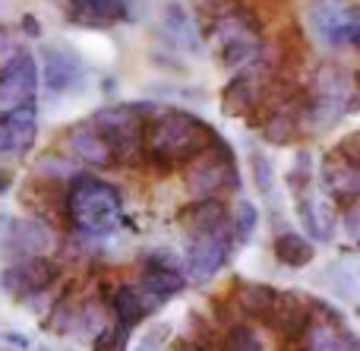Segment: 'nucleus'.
I'll list each match as a JSON object with an SVG mask.
<instances>
[{"mask_svg":"<svg viewBox=\"0 0 360 351\" xmlns=\"http://www.w3.org/2000/svg\"><path fill=\"white\" fill-rule=\"evenodd\" d=\"M111 310H114V317H117V323H124L127 329H136L139 323L149 317V310L143 307V301H139V295H136L133 285H124V288L114 291Z\"/></svg>","mask_w":360,"mask_h":351,"instance_id":"393cba45","label":"nucleus"},{"mask_svg":"<svg viewBox=\"0 0 360 351\" xmlns=\"http://www.w3.org/2000/svg\"><path fill=\"white\" fill-rule=\"evenodd\" d=\"M300 108L297 105H278L272 114L266 117V124H262V136L269 139L272 146H285V143H291L294 136L300 133Z\"/></svg>","mask_w":360,"mask_h":351,"instance_id":"4be33fe9","label":"nucleus"},{"mask_svg":"<svg viewBox=\"0 0 360 351\" xmlns=\"http://www.w3.org/2000/svg\"><path fill=\"white\" fill-rule=\"evenodd\" d=\"M6 187H10V174H6V171H0V196L6 193Z\"/></svg>","mask_w":360,"mask_h":351,"instance_id":"79ce46f5","label":"nucleus"},{"mask_svg":"<svg viewBox=\"0 0 360 351\" xmlns=\"http://www.w3.org/2000/svg\"><path fill=\"white\" fill-rule=\"evenodd\" d=\"M269 79H272V63L266 60L262 54H256L250 63H243L240 70L234 73V79L224 86L221 92V111L228 117H243L256 108V101L262 98Z\"/></svg>","mask_w":360,"mask_h":351,"instance_id":"39448f33","label":"nucleus"},{"mask_svg":"<svg viewBox=\"0 0 360 351\" xmlns=\"http://www.w3.org/2000/svg\"><path fill=\"white\" fill-rule=\"evenodd\" d=\"M6 342H13L19 348H29V339H22V333H6Z\"/></svg>","mask_w":360,"mask_h":351,"instance_id":"a19ab883","label":"nucleus"},{"mask_svg":"<svg viewBox=\"0 0 360 351\" xmlns=\"http://www.w3.org/2000/svg\"><path fill=\"white\" fill-rule=\"evenodd\" d=\"M54 241H57L54 231H51L41 219H10L0 247H4L13 260L16 257H41V253H51Z\"/></svg>","mask_w":360,"mask_h":351,"instance_id":"9d476101","label":"nucleus"},{"mask_svg":"<svg viewBox=\"0 0 360 351\" xmlns=\"http://www.w3.org/2000/svg\"><path fill=\"white\" fill-rule=\"evenodd\" d=\"M218 54H221V63L228 70H240L243 63H250L256 54H259V42H256V38L231 42V44H224V48H218Z\"/></svg>","mask_w":360,"mask_h":351,"instance_id":"c85d7f7f","label":"nucleus"},{"mask_svg":"<svg viewBox=\"0 0 360 351\" xmlns=\"http://www.w3.org/2000/svg\"><path fill=\"white\" fill-rule=\"evenodd\" d=\"M332 152H335V155H342L345 162L357 165V158H360V152H357V133H351V136H345L342 143H338Z\"/></svg>","mask_w":360,"mask_h":351,"instance_id":"c9c22d12","label":"nucleus"},{"mask_svg":"<svg viewBox=\"0 0 360 351\" xmlns=\"http://www.w3.org/2000/svg\"><path fill=\"white\" fill-rule=\"evenodd\" d=\"M133 288H136L143 307L149 310V314H155V310H162L171 298H177L180 291L186 288V279L180 276L177 269H146L143 279H139Z\"/></svg>","mask_w":360,"mask_h":351,"instance_id":"ddd939ff","label":"nucleus"},{"mask_svg":"<svg viewBox=\"0 0 360 351\" xmlns=\"http://www.w3.org/2000/svg\"><path fill=\"white\" fill-rule=\"evenodd\" d=\"M143 263H146V269H177L180 272V257L174 250H168V247L143 253Z\"/></svg>","mask_w":360,"mask_h":351,"instance_id":"72a5a7b5","label":"nucleus"},{"mask_svg":"<svg viewBox=\"0 0 360 351\" xmlns=\"http://www.w3.org/2000/svg\"><path fill=\"white\" fill-rule=\"evenodd\" d=\"M193 13H196L199 19H221L228 16V13H234L237 6H240V0H190Z\"/></svg>","mask_w":360,"mask_h":351,"instance_id":"473e14b6","label":"nucleus"},{"mask_svg":"<svg viewBox=\"0 0 360 351\" xmlns=\"http://www.w3.org/2000/svg\"><path fill=\"white\" fill-rule=\"evenodd\" d=\"M256 225H259V209L250 200H240L234 206V215H231V238H234V247L250 244V238L256 234Z\"/></svg>","mask_w":360,"mask_h":351,"instance_id":"a878e982","label":"nucleus"},{"mask_svg":"<svg viewBox=\"0 0 360 351\" xmlns=\"http://www.w3.org/2000/svg\"><path fill=\"white\" fill-rule=\"evenodd\" d=\"M319 177H323V187L329 190L332 196H342V200H354L360 193V168L351 162H345L342 155L332 152L329 158L319 168Z\"/></svg>","mask_w":360,"mask_h":351,"instance_id":"f3484780","label":"nucleus"},{"mask_svg":"<svg viewBox=\"0 0 360 351\" xmlns=\"http://www.w3.org/2000/svg\"><path fill=\"white\" fill-rule=\"evenodd\" d=\"M168 351H202V348H199L196 342H190V339H177V342H174V345H171Z\"/></svg>","mask_w":360,"mask_h":351,"instance_id":"58836bf2","label":"nucleus"},{"mask_svg":"<svg viewBox=\"0 0 360 351\" xmlns=\"http://www.w3.org/2000/svg\"><path fill=\"white\" fill-rule=\"evenodd\" d=\"M313 89H316L319 101H332L338 108H348L354 101V76L345 63L326 60L313 76Z\"/></svg>","mask_w":360,"mask_h":351,"instance_id":"2eb2a0df","label":"nucleus"},{"mask_svg":"<svg viewBox=\"0 0 360 351\" xmlns=\"http://www.w3.org/2000/svg\"><path fill=\"white\" fill-rule=\"evenodd\" d=\"M275 257H278V263L291 266V269H304V266L313 263L316 250H313V244L304 238V234L278 231V234H275Z\"/></svg>","mask_w":360,"mask_h":351,"instance_id":"b1692460","label":"nucleus"},{"mask_svg":"<svg viewBox=\"0 0 360 351\" xmlns=\"http://www.w3.org/2000/svg\"><path fill=\"white\" fill-rule=\"evenodd\" d=\"M165 333H168V326L152 329L149 336H143V339L136 342V348H133V351H162V339H165Z\"/></svg>","mask_w":360,"mask_h":351,"instance_id":"e433bc0d","label":"nucleus"},{"mask_svg":"<svg viewBox=\"0 0 360 351\" xmlns=\"http://www.w3.org/2000/svg\"><path fill=\"white\" fill-rule=\"evenodd\" d=\"M272 301H275V288L266 282H240L234 291V307L243 310L247 317H259V320L269 317Z\"/></svg>","mask_w":360,"mask_h":351,"instance_id":"5701e85b","label":"nucleus"},{"mask_svg":"<svg viewBox=\"0 0 360 351\" xmlns=\"http://www.w3.org/2000/svg\"><path fill=\"white\" fill-rule=\"evenodd\" d=\"M108 326V310L101 307L98 301H89V304H79L76 307V317H73V329L70 333H89V336H95L98 329H105Z\"/></svg>","mask_w":360,"mask_h":351,"instance_id":"bb28decb","label":"nucleus"},{"mask_svg":"<svg viewBox=\"0 0 360 351\" xmlns=\"http://www.w3.org/2000/svg\"><path fill=\"white\" fill-rule=\"evenodd\" d=\"M177 222L190 238H196V234H209L228 225V209L218 196H196L190 206L180 209Z\"/></svg>","mask_w":360,"mask_h":351,"instance_id":"4468645a","label":"nucleus"},{"mask_svg":"<svg viewBox=\"0 0 360 351\" xmlns=\"http://www.w3.org/2000/svg\"><path fill=\"white\" fill-rule=\"evenodd\" d=\"M313 304L297 291H275V301L269 307L266 320L278 329L281 336H300L307 329V323L313 320Z\"/></svg>","mask_w":360,"mask_h":351,"instance_id":"f8f14e48","label":"nucleus"},{"mask_svg":"<svg viewBox=\"0 0 360 351\" xmlns=\"http://www.w3.org/2000/svg\"><path fill=\"white\" fill-rule=\"evenodd\" d=\"M44 70L38 76V82H44L48 92H70V89L79 82V63L73 60L70 54L63 51H54V48H44Z\"/></svg>","mask_w":360,"mask_h":351,"instance_id":"a211bd4d","label":"nucleus"},{"mask_svg":"<svg viewBox=\"0 0 360 351\" xmlns=\"http://www.w3.org/2000/svg\"><path fill=\"white\" fill-rule=\"evenodd\" d=\"M212 139L215 130L190 111H155L152 120H146L143 133V146L149 149V155L162 162H186L202 152Z\"/></svg>","mask_w":360,"mask_h":351,"instance_id":"f257e3e1","label":"nucleus"},{"mask_svg":"<svg viewBox=\"0 0 360 351\" xmlns=\"http://www.w3.org/2000/svg\"><path fill=\"white\" fill-rule=\"evenodd\" d=\"M127 345H130V329L124 323L98 329L92 339V351H127Z\"/></svg>","mask_w":360,"mask_h":351,"instance_id":"7c9ffc66","label":"nucleus"},{"mask_svg":"<svg viewBox=\"0 0 360 351\" xmlns=\"http://www.w3.org/2000/svg\"><path fill=\"white\" fill-rule=\"evenodd\" d=\"M51 310H54V314L41 320L44 329H48V333H57V336H67L70 329H73V317H76L73 301H70V298H60L57 304H51Z\"/></svg>","mask_w":360,"mask_h":351,"instance_id":"c756f323","label":"nucleus"},{"mask_svg":"<svg viewBox=\"0 0 360 351\" xmlns=\"http://www.w3.org/2000/svg\"><path fill=\"white\" fill-rule=\"evenodd\" d=\"M57 279H60V266H57L54 260H48V253H41V257H16L4 269L0 282H4L6 295L22 301V298L32 295V291L51 288Z\"/></svg>","mask_w":360,"mask_h":351,"instance_id":"0eeeda50","label":"nucleus"},{"mask_svg":"<svg viewBox=\"0 0 360 351\" xmlns=\"http://www.w3.org/2000/svg\"><path fill=\"white\" fill-rule=\"evenodd\" d=\"M152 111H155L152 105H108L89 117V127L108 143L111 158L136 162L139 152H143L146 120Z\"/></svg>","mask_w":360,"mask_h":351,"instance_id":"f03ea898","label":"nucleus"},{"mask_svg":"<svg viewBox=\"0 0 360 351\" xmlns=\"http://www.w3.org/2000/svg\"><path fill=\"white\" fill-rule=\"evenodd\" d=\"M63 152H67L73 162L79 165H108L114 162L108 143L92 130V127H73V130L63 136Z\"/></svg>","mask_w":360,"mask_h":351,"instance_id":"dca6fc26","label":"nucleus"},{"mask_svg":"<svg viewBox=\"0 0 360 351\" xmlns=\"http://www.w3.org/2000/svg\"><path fill=\"white\" fill-rule=\"evenodd\" d=\"M38 130V108L35 101H25L16 108L0 111V155L6 152H25Z\"/></svg>","mask_w":360,"mask_h":351,"instance_id":"9b49d317","label":"nucleus"},{"mask_svg":"<svg viewBox=\"0 0 360 351\" xmlns=\"http://www.w3.org/2000/svg\"><path fill=\"white\" fill-rule=\"evenodd\" d=\"M70 19L79 25H111L127 19V0H70Z\"/></svg>","mask_w":360,"mask_h":351,"instance_id":"6ab92c4d","label":"nucleus"},{"mask_svg":"<svg viewBox=\"0 0 360 351\" xmlns=\"http://www.w3.org/2000/svg\"><path fill=\"white\" fill-rule=\"evenodd\" d=\"M67 212L79 231L105 234L120 219V193L98 177H73V187L67 193Z\"/></svg>","mask_w":360,"mask_h":351,"instance_id":"7ed1b4c3","label":"nucleus"},{"mask_svg":"<svg viewBox=\"0 0 360 351\" xmlns=\"http://www.w3.org/2000/svg\"><path fill=\"white\" fill-rule=\"evenodd\" d=\"M250 174H253V184L256 190H259V196H272L275 193V165L269 155H262V152H253L250 155Z\"/></svg>","mask_w":360,"mask_h":351,"instance_id":"cd10ccee","label":"nucleus"},{"mask_svg":"<svg viewBox=\"0 0 360 351\" xmlns=\"http://www.w3.org/2000/svg\"><path fill=\"white\" fill-rule=\"evenodd\" d=\"M22 29L29 32V35H41V25H38V19H32V16L22 19Z\"/></svg>","mask_w":360,"mask_h":351,"instance_id":"ea45409f","label":"nucleus"},{"mask_svg":"<svg viewBox=\"0 0 360 351\" xmlns=\"http://www.w3.org/2000/svg\"><path fill=\"white\" fill-rule=\"evenodd\" d=\"M38 171L48 177H54V181H63V177H76V162L70 158V162H57L54 155L41 158V165H38Z\"/></svg>","mask_w":360,"mask_h":351,"instance_id":"f704fd0d","label":"nucleus"},{"mask_svg":"<svg viewBox=\"0 0 360 351\" xmlns=\"http://www.w3.org/2000/svg\"><path fill=\"white\" fill-rule=\"evenodd\" d=\"M231 250H234V238H231L228 225L209 234H196V238H190V247H186V269H190L193 279L205 282V279L218 276L224 269V263L231 260Z\"/></svg>","mask_w":360,"mask_h":351,"instance_id":"6e6552de","label":"nucleus"},{"mask_svg":"<svg viewBox=\"0 0 360 351\" xmlns=\"http://www.w3.org/2000/svg\"><path fill=\"white\" fill-rule=\"evenodd\" d=\"M345 234H348L351 241L360 238V209H357V206H348V209H345Z\"/></svg>","mask_w":360,"mask_h":351,"instance_id":"4c0bfd02","label":"nucleus"},{"mask_svg":"<svg viewBox=\"0 0 360 351\" xmlns=\"http://www.w3.org/2000/svg\"><path fill=\"white\" fill-rule=\"evenodd\" d=\"M304 351H351V339L345 333V323H326V320H310L307 329L300 333Z\"/></svg>","mask_w":360,"mask_h":351,"instance_id":"aec40b11","label":"nucleus"},{"mask_svg":"<svg viewBox=\"0 0 360 351\" xmlns=\"http://www.w3.org/2000/svg\"><path fill=\"white\" fill-rule=\"evenodd\" d=\"M224 351H262V342L250 326L234 323L228 329V336H224Z\"/></svg>","mask_w":360,"mask_h":351,"instance_id":"2f4dec72","label":"nucleus"},{"mask_svg":"<svg viewBox=\"0 0 360 351\" xmlns=\"http://www.w3.org/2000/svg\"><path fill=\"white\" fill-rule=\"evenodd\" d=\"M6 225H10V219H6V215H0V241H4V234H6Z\"/></svg>","mask_w":360,"mask_h":351,"instance_id":"37998d69","label":"nucleus"},{"mask_svg":"<svg viewBox=\"0 0 360 351\" xmlns=\"http://www.w3.org/2000/svg\"><path fill=\"white\" fill-rule=\"evenodd\" d=\"M184 184L193 196H218L221 190L240 187L234 152L228 149V143H221V139L215 136L202 152H196L193 158H186Z\"/></svg>","mask_w":360,"mask_h":351,"instance_id":"20e7f679","label":"nucleus"},{"mask_svg":"<svg viewBox=\"0 0 360 351\" xmlns=\"http://www.w3.org/2000/svg\"><path fill=\"white\" fill-rule=\"evenodd\" d=\"M256 32H259L256 16H250L247 10H240V6L221 19H212V42H215V48H224V44H231V42L256 38Z\"/></svg>","mask_w":360,"mask_h":351,"instance_id":"412c9836","label":"nucleus"},{"mask_svg":"<svg viewBox=\"0 0 360 351\" xmlns=\"http://www.w3.org/2000/svg\"><path fill=\"white\" fill-rule=\"evenodd\" d=\"M310 23L316 35L326 44H354L360 35L357 10L348 0H313L310 4Z\"/></svg>","mask_w":360,"mask_h":351,"instance_id":"423d86ee","label":"nucleus"},{"mask_svg":"<svg viewBox=\"0 0 360 351\" xmlns=\"http://www.w3.org/2000/svg\"><path fill=\"white\" fill-rule=\"evenodd\" d=\"M38 95V63L29 51H16L0 67V108H16L35 101Z\"/></svg>","mask_w":360,"mask_h":351,"instance_id":"1a4fd4ad","label":"nucleus"}]
</instances>
